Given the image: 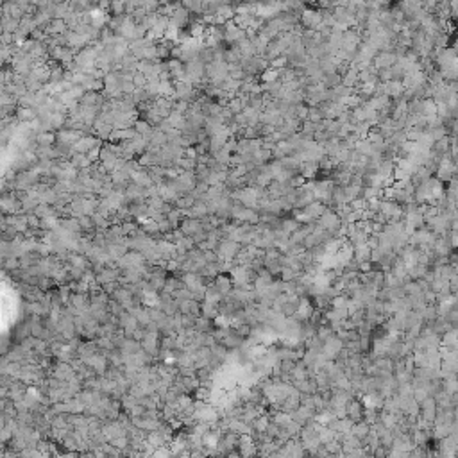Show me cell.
<instances>
[{
    "label": "cell",
    "mask_w": 458,
    "mask_h": 458,
    "mask_svg": "<svg viewBox=\"0 0 458 458\" xmlns=\"http://www.w3.org/2000/svg\"><path fill=\"white\" fill-rule=\"evenodd\" d=\"M134 82H136L138 86H142L143 82H145V75L140 74V72H138V74H134Z\"/></svg>",
    "instance_id": "17"
},
{
    "label": "cell",
    "mask_w": 458,
    "mask_h": 458,
    "mask_svg": "<svg viewBox=\"0 0 458 458\" xmlns=\"http://www.w3.org/2000/svg\"><path fill=\"white\" fill-rule=\"evenodd\" d=\"M398 61L394 52H378L376 57L373 59V67L376 70H383V68H392Z\"/></svg>",
    "instance_id": "5"
},
{
    "label": "cell",
    "mask_w": 458,
    "mask_h": 458,
    "mask_svg": "<svg viewBox=\"0 0 458 458\" xmlns=\"http://www.w3.org/2000/svg\"><path fill=\"white\" fill-rule=\"evenodd\" d=\"M369 432H371V426L369 424H365L363 421H358V422H354V424H353V428H351L349 435H353V437H356V439L363 440L365 435H367Z\"/></svg>",
    "instance_id": "10"
},
{
    "label": "cell",
    "mask_w": 458,
    "mask_h": 458,
    "mask_svg": "<svg viewBox=\"0 0 458 458\" xmlns=\"http://www.w3.org/2000/svg\"><path fill=\"white\" fill-rule=\"evenodd\" d=\"M267 94H258V95H249V106L247 108L254 109V111H263V102Z\"/></svg>",
    "instance_id": "12"
},
{
    "label": "cell",
    "mask_w": 458,
    "mask_h": 458,
    "mask_svg": "<svg viewBox=\"0 0 458 458\" xmlns=\"http://www.w3.org/2000/svg\"><path fill=\"white\" fill-rule=\"evenodd\" d=\"M202 231V226H201V220L197 219H187L182 222V235H188V236H194L195 233Z\"/></svg>",
    "instance_id": "8"
},
{
    "label": "cell",
    "mask_w": 458,
    "mask_h": 458,
    "mask_svg": "<svg viewBox=\"0 0 458 458\" xmlns=\"http://www.w3.org/2000/svg\"><path fill=\"white\" fill-rule=\"evenodd\" d=\"M213 285H215V288L224 295V297L231 294V290L235 288V285H233V280L229 276H226V274H219V276H215V280H213Z\"/></svg>",
    "instance_id": "7"
},
{
    "label": "cell",
    "mask_w": 458,
    "mask_h": 458,
    "mask_svg": "<svg viewBox=\"0 0 458 458\" xmlns=\"http://www.w3.org/2000/svg\"><path fill=\"white\" fill-rule=\"evenodd\" d=\"M358 82H360L358 81V70H354V68H349V70L342 75V86H346V88L354 89L358 86Z\"/></svg>",
    "instance_id": "9"
},
{
    "label": "cell",
    "mask_w": 458,
    "mask_h": 458,
    "mask_svg": "<svg viewBox=\"0 0 458 458\" xmlns=\"http://www.w3.org/2000/svg\"><path fill=\"white\" fill-rule=\"evenodd\" d=\"M363 412H365V406H363V403H361L358 398H353V399H349V401H347V405H346V417L349 419L351 422L361 421V417H363Z\"/></svg>",
    "instance_id": "3"
},
{
    "label": "cell",
    "mask_w": 458,
    "mask_h": 458,
    "mask_svg": "<svg viewBox=\"0 0 458 458\" xmlns=\"http://www.w3.org/2000/svg\"><path fill=\"white\" fill-rule=\"evenodd\" d=\"M354 150H356L358 154H361V156H365V158H371V156H373V154H374L373 145H371V143L367 142V140H365V138L358 140L356 145H354Z\"/></svg>",
    "instance_id": "11"
},
{
    "label": "cell",
    "mask_w": 458,
    "mask_h": 458,
    "mask_svg": "<svg viewBox=\"0 0 458 458\" xmlns=\"http://www.w3.org/2000/svg\"><path fill=\"white\" fill-rule=\"evenodd\" d=\"M342 347H344L342 340H340L337 335H333L331 339H328L324 342V346H322V351H320V353H322V356H324L326 360H335L337 354L340 353Z\"/></svg>",
    "instance_id": "4"
},
{
    "label": "cell",
    "mask_w": 458,
    "mask_h": 458,
    "mask_svg": "<svg viewBox=\"0 0 458 458\" xmlns=\"http://www.w3.org/2000/svg\"><path fill=\"white\" fill-rule=\"evenodd\" d=\"M308 120L310 122H313V124H320L322 120H324V115H322V111H320V109L315 106V108L308 109Z\"/></svg>",
    "instance_id": "15"
},
{
    "label": "cell",
    "mask_w": 458,
    "mask_h": 458,
    "mask_svg": "<svg viewBox=\"0 0 458 458\" xmlns=\"http://www.w3.org/2000/svg\"><path fill=\"white\" fill-rule=\"evenodd\" d=\"M308 106L304 104V102H302V104H297L294 108V115H295V118L299 120V122H304V120H308Z\"/></svg>",
    "instance_id": "14"
},
{
    "label": "cell",
    "mask_w": 458,
    "mask_h": 458,
    "mask_svg": "<svg viewBox=\"0 0 458 458\" xmlns=\"http://www.w3.org/2000/svg\"><path fill=\"white\" fill-rule=\"evenodd\" d=\"M319 174V161H302L299 167V175L304 181H313Z\"/></svg>",
    "instance_id": "6"
},
{
    "label": "cell",
    "mask_w": 458,
    "mask_h": 458,
    "mask_svg": "<svg viewBox=\"0 0 458 458\" xmlns=\"http://www.w3.org/2000/svg\"><path fill=\"white\" fill-rule=\"evenodd\" d=\"M240 249H242V246L233 242V240H220L215 254L219 256V260H222V261H233L236 254L240 253Z\"/></svg>",
    "instance_id": "1"
},
{
    "label": "cell",
    "mask_w": 458,
    "mask_h": 458,
    "mask_svg": "<svg viewBox=\"0 0 458 458\" xmlns=\"http://www.w3.org/2000/svg\"><path fill=\"white\" fill-rule=\"evenodd\" d=\"M299 226H301V224H299L297 220L292 219V217H283V219H281V229H283L287 235H292L295 229H299Z\"/></svg>",
    "instance_id": "13"
},
{
    "label": "cell",
    "mask_w": 458,
    "mask_h": 458,
    "mask_svg": "<svg viewBox=\"0 0 458 458\" xmlns=\"http://www.w3.org/2000/svg\"><path fill=\"white\" fill-rule=\"evenodd\" d=\"M317 224H319L324 231H329V233H337L340 229V217L337 215L335 209L331 208H326L324 213L319 217V220H317Z\"/></svg>",
    "instance_id": "2"
},
{
    "label": "cell",
    "mask_w": 458,
    "mask_h": 458,
    "mask_svg": "<svg viewBox=\"0 0 458 458\" xmlns=\"http://www.w3.org/2000/svg\"><path fill=\"white\" fill-rule=\"evenodd\" d=\"M349 206H351L353 211L360 213V211H363V209L367 208V201H365V199H354V201L349 202Z\"/></svg>",
    "instance_id": "16"
}]
</instances>
